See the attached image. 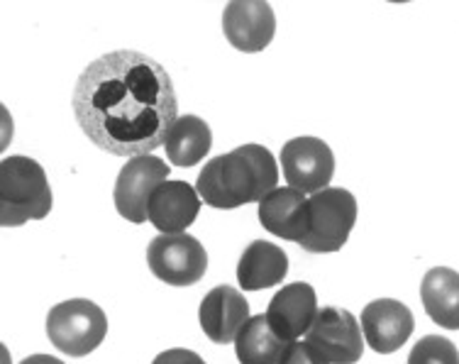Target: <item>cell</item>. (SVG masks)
<instances>
[{"label": "cell", "instance_id": "10", "mask_svg": "<svg viewBox=\"0 0 459 364\" xmlns=\"http://www.w3.org/2000/svg\"><path fill=\"white\" fill-rule=\"evenodd\" d=\"M222 30L239 52H262L274 39L276 15L264 0H232L222 13Z\"/></svg>", "mask_w": 459, "mask_h": 364}, {"label": "cell", "instance_id": "2", "mask_svg": "<svg viewBox=\"0 0 459 364\" xmlns=\"http://www.w3.org/2000/svg\"><path fill=\"white\" fill-rule=\"evenodd\" d=\"M279 184V167L262 144H242L238 150L212 157L198 174L195 191L218 211H232L245 204H259Z\"/></svg>", "mask_w": 459, "mask_h": 364}, {"label": "cell", "instance_id": "6", "mask_svg": "<svg viewBox=\"0 0 459 364\" xmlns=\"http://www.w3.org/2000/svg\"><path fill=\"white\" fill-rule=\"evenodd\" d=\"M152 274L169 286H194L204 279L208 255L194 235H160L147 247Z\"/></svg>", "mask_w": 459, "mask_h": 364}, {"label": "cell", "instance_id": "16", "mask_svg": "<svg viewBox=\"0 0 459 364\" xmlns=\"http://www.w3.org/2000/svg\"><path fill=\"white\" fill-rule=\"evenodd\" d=\"M286 274H289V257L274 242L255 240L239 257L238 282L245 291H262L269 286L281 284Z\"/></svg>", "mask_w": 459, "mask_h": 364}, {"label": "cell", "instance_id": "7", "mask_svg": "<svg viewBox=\"0 0 459 364\" xmlns=\"http://www.w3.org/2000/svg\"><path fill=\"white\" fill-rule=\"evenodd\" d=\"M167 161L154 154H142L127 160L117 181H115L113 201L117 213L130 222L150 221V198L157 188L169 181Z\"/></svg>", "mask_w": 459, "mask_h": 364}, {"label": "cell", "instance_id": "22", "mask_svg": "<svg viewBox=\"0 0 459 364\" xmlns=\"http://www.w3.org/2000/svg\"><path fill=\"white\" fill-rule=\"evenodd\" d=\"M152 364H205V360L198 352H194V350L174 347V350H167V352L154 357Z\"/></svg>", "mask_w": 459, "mask_h": 364}, {"label": "cell", "instance_id": "12", "mask_svg": "<svg viewBox=\"0 0 459 364\" xmlns=\"http://www.w3.org/2000/svg\"><path fill=\"white\" fill-rule=\"evenodd\" d=\"M316 316H318V296L316 289L306 282L283 286L281 291L274 293L266 311L269 325L283 342H293L303 333H308Z\"/></svg>", "mask_w": 459, "mask_h": 364}, {"label": "cell", "instance_id": "13", "mask_svg": "<svg viewBox=\"0 0 459 364\" xmlns=\"http://www.w3.org/2000/svg\"><path fill=\"white\" fill-rule=\"evenodd\" d=\"M201 328L215 345H230L235 342L242 325L249 320V303L245 293L222 284L205 293L198 308Z\"/></svg>", "mask_w": 459, "mask_h": 364}, {"label": "cell", "instance_id": "5", "mask_svg": "<svg viewBox=\"0 0 459 364\" xmlns=\"http://www.w3.org/2000/svg\"><path fill=\"white\" fill-rule=\"evenodd\" d=\"M47 335L64 355L86 357L106 340L108 318L89 299H71L49 311Z\"/></svg>", "mask_w": 459, "mask_h": 364}, {"label": "cell", "instance_id": "1", "mask_svg": "<svg viewBox=\"0 0 459 364\" xmlns=\"http://www.w3.org/2000/svg\"><path fill=\"white\" fill-rule=\"evenodd\" d=\"M71 106L91 143L127 160L167 143L178 120L177 91L167 69L130 49L89 64L76 81Z\"/></svg>", "mask_w": 459, "mask_h": 364}, {"label": "cell", "instance_id": "15", "mask_svg": "<svg viewBox=\"0 0 459 364\" xmlns=\"http://www.w3.org/2000/svg\"><path fill=\"white\" fill-rule=\"evenodd\" d=\"M308 198L296 188H274L259 201V222L266 230L289 242H300L306 230Z\"/></svg>", "mask_w": 459, "mask_h": 364}, {"label": "cell", "instance_id": "14", "mask_svg": "<svg viewBox=\"0 0 459 364\" xmlns=\"http://www.w3.org/2000/svg\"><path fill=\"white\" fill-rule=\"evenodd\" d=\"M201 211V195L186 181H164L150 198V222L161 235H181Z\"/></svg>", "mask_w": 459, "mask_h": 364}, {"label": "cell", "instance_id": "17", "mask_svg": "<svg viewBox=\"0 0 459 364\" xmlns=\"http://www.w3.org/2000/svg\"><path fill=\"white\" fill-rule=\"evenodd\" d=\"M425 313L447 330H459V274L447 267L430 269L420 286Z\"/></svg>", "mask_w": 459, "mask_h": 364}, {"label": "cell", "instance_id": "20", "mask_svg": "<svg viewBox=\"0 0 459 364\" xmlns=\"http://www.w3.org/2000/svg\"><path fill=\"white\" fill-rule=\"evenodd\" d=\"M406 364H459V350L452 340L425 335L415 342Z\"/></svg>", "mask_w": 459, "mask_h": 364}, {"label": "cell", "instance_id": "11", "mask_svg": "<svg viewBox=\"0 0 459 364\" xmlns=\"http://www.w3.org/2000/svg\"><path fill=\"white\" fill-rule=\"evenodd\" d=\"M415 328V318L406 303L394 299H377L362 311V333L367 345L379 352L391 355L406 345Z\"/></svg>", "mask_w": 459, "mask_h": 364}, {"label": "cell", "instance_id": "9", "mask_svg": "<svg viewBox=\"0 0 459 364\" xmlns=\"http://www.w3.org/2000/svg\"><path fill=\"white\" fill-rule=\"evenodd\" d=\"M281 169L291 188L303 194H318L333 181L335 154L320 137H293L283 144Z\"/></svg>", "mask_w": 459, "mask_h": 364}, {"label": "cell", "instance_id": "23", "mask_svg": "<svg viewBox=\"0 0 459 364\" xmlns=\"http://www.w3.org/2000/svg\"><path fill=\"white\" fill-rule=\"evenodd\" d=\"M20 364H64L62 360H56V357H49V355H30L25 357Z\"/></svg>", "mask_w": 459, "mask_h": 364}, {"label": "cell", "instance_id": "3", "mask_svg": "<svg viewBox=\"0 0 459 364\" xmlns=\"http://www.w3.org/2000/svg\"><path fill=\"white\" fill-rule=\"evenodd\" d=\"M52 211V188L39 161L5 157L0 161V222L18 228L27 221H42Z\"/></svg>", "mask_w": 459, "mask_h": 364}, {"label": "cell", "instance_id": "19", "mask_svg": "<svg viewBox=\"0 0 459 364\" xmlns=\"http://www.w3.org/2000/svg\"><path fill=\"white\" fill-rule=\"evenodd\" d=\"M286 345L289 342H283L272 330L264 313L249 318L235 338V352H238L239 364H279Z\"/></svg>", "mask_w": 459, "mask_h": 364}, {"label": "cell", "instance_id": "8", "mask_svg": "<svg viewBox=\"0 0 459 364\" xmlns=\"http://www.w3.org/2000/svg\"><path fill=\"white\" fill-rule=\"evenodd\" d=\"M306 342L330 364H354L362 360V325L352 313L335 306L320 308L306 333Z\"/></svg>", "mask_w": 459, "mask_h": 364}, {"label": "cell", "instance_id": "4", "mask_svg": "<svg viewBox=\"0 0 459 364\" xmlns=\"http://www.w3.org/2000/svg\"><path fill=\"white\" fill-rule=\"evenodd\" d=\"M357 222V198L347 188H323L306 205V230L300 247L313 255H327L344 247Z\"/></svg>", "mask_w": 459, "mask_h": 364}, {"label": "cell", "instance_id": "21", "mask_svg": "<svg viewBox=\"0 0 459 364\" xmlns=\"http://www.w3.org/2000/svg\"><path fill=\"white\" fill-rule=\"evenodd\" d=\"M279 364H330L325 357L320 355L318 350H313L308 342H299V340H293L286 345L283 350L281 360Z\"/></svg>", "mask_w": 459, "mask_h": 364}, {"label": "cell", "instance_id": "18", "mask_svg": "<svg viewBox=\"0 0 459 364\" xmlns=\"http://www.w3.org/2000/svg\"><path fill=\"white\" fill-rule=\"evenodd\" d=\"M167 157L174 167H195L212 147V133L204 117L181 116L167 134Z\"/></svg>", "mask_w": 459, "mask_h": 364}]
</instances>
